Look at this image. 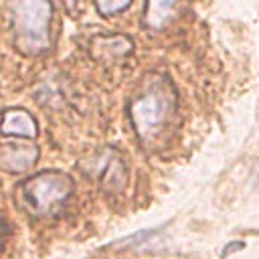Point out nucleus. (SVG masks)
Wrapping results in <instances>:
<instances>
[{"instance_id":"obj_7","label":"nucleus","mask_w":259,"mask_h":259,"mask_svg":"<svg viewBox=\"0 0 259 259\" xmlns=\"http://www.w3.org/2000/svg\"><path fill=\"white\" fill-rule=\"evenodd\" d=\"M132 53V40L121 34H111V36H97L93 40V55L97 59H119Z\"/></svg>"},{"instance_id":"obj_5","label":"nucleus","mask_w":259,"mask_h":259,"mask_svg":"<svg viewBox=\"0 0 259 259\" xmlns=\"http://www.w3.org/2000/svg\"><path fill=\"white\" fill-rule=\"evenodd\" d=\"M0 132L6 136H16V138H34L36 123L24 109H8L2 115Z\"/></svg>"},{"instance_id":"obj_8","label":"nucleus","mask_w":259,"mask_h":259,"mask_svg":"<svg viewBox=\"0 0 259 259\" xmlns=\"http://www.w3.org/2000/svg\"><path fill=\"white\" fill-rule=\"evenodd\" d=\"M38 150L34 146H12L0 154V166L8 172H22L34 164Z\"/></svg>"},{"instance_id":"obj_9","label":"nucleus","mask_w":259,"mask_h":259,"mask_svg":"<svg viewBox=\"0 0 259 259\" xmlns=\"http://www.w3.org/2000/svg\"><path fill=\"white\" fill-rule=\"evenodd\" d=\"M132 4V0H95V8L101 16H111L121 10H125Z\"/></svg>"},{"instance_id":"obj_3","label":"nucleus","mask_w":259,"mask_h":259,"mask_svg":"<svg viewBox=\"0 0 259 259\" xmlns=\"http://www.w3.org/2000/svg\"><path fill=\"white\" fill-rule=\"evenodd\" d=\"M71 190V180L59 172H40L20 184L22 202L36 217L55 212L69 198Z\"/></svg>"},{"instance_id":"obj_4","label":"nucleus","mask_w":259,"mask_h":259,"mask_svg":"<svg viewBox=\"0 0 259 259\" xmlns=\"http://www.w3.org/2000/svg\"><path fill=\"white\" fill-rule=\"evenodd\" d=\"M79 168H83L93 180H97L101 186H105L109 190H119L125 184L123 160L111 150H103L93 160L79 164Z\"/></svg>"},{"instance_id":"obj_2","label":"nucleus","mask_w":259,"mask_h":259,"mask_svg":"<svg viewBox=\"0 0 259 259\" xmlns=\"http://www.w3.org/2000/svg\"><path fill=\"white\" fill-rule=\"evenodd\" d=\"M174 111V93L172 89L158 81L152 83L140 97H136L130 105V119L142 142L152 140L160 134Z\"/></svg>"},{"instance_id":"obj_10","label":"nucleus","mask_w":259,"mask_h":259,"mask_svg":"<svg viewBox=\"0 0 259 259\" xmlns=\"http://www.w3.org/2000/svg\"><path fill=\"white\" fill-rule=\"evenodd\" d=\"M63 2H67L69 6H73V2H75V0H63Z\"/></svg>"},{"instance_id":"obj_1","label":"nucleus","mask_w":259,"mask_h":259,"mask_svg":"<svg viewBox=\"0 0 259 259\" xmlns=\"http://www.w3.org/2000/svg\"><path fill=\"white\" fill-rule=\"evenodd\" d=\"M6 8L16 34V45L26 55H38L51 45V4L49 0H6Z\"/></svg>"},{"instance_id":"obj_6","label":"nucleus","mask_w":259,"mask_h":259,"mask_svg":"<svg viewBox=\"0 0 259 259\" xmlns=\"http://www.w3.org/2000/svg\"><path fill=\"white\" fill-rule=\"evenodd\" d=\"M182 0H148L146 4V14H144V22L148 28L158 30L164 28L178 12Z\"/></svg>"}]
</instances>
